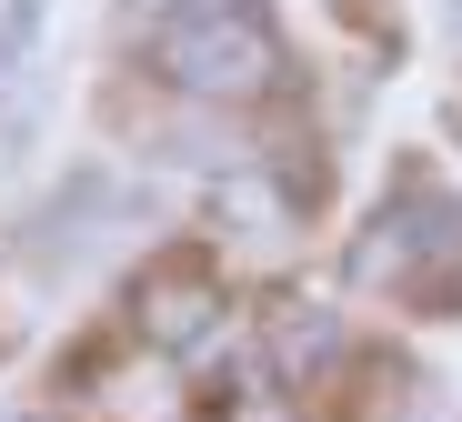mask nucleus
Returning a JSON list of instances; mask_svg holds the SVG:
<instances>
[{
  "instance_id": "1",
  "label": "nucleus",
  "mask_w": 462,
  "mask_h": 422,
  "mask_svg": "<svg viewBox=\"0 0 462 422\" xmlns=\"http://www.w3.org/2000/svg\"><path fill=\"white\" fill-rule=\"evenodd\" d=\"M151 70L171 80L181 101L211 111H252L282 91V31L262 0H171L151 21Z\"/></svg>"
},
{
  "instance_id": "2",
  "label": "nucleus",
  "mask_w": 462,
  "mask_h": 422,
  "mask_svg": "<svg viewBox=\"0 0 462 422\" xmlns=\"http://www.w3.org/2000/svg\"><path fill=\"white\" fill-rule=\"evenodd\" d=\"M362 282L412 292V302H452L462 292V202H442L432 182L393 192V211H382L372 241H362Z\"/></svg>"
},
{
  "instance_id": "3",
  "label": "nucleus",
  "mask_w": 462,
  "mask_h": 422,
  "mask_svg": "<svg viewBox=\"0 0 462 422\" xmlns=\"http://www.w3.org/2000/svg\"><path fill=\"white\" fill-rule=\"evenodd\" d=\"M221 322V282L201 262H171V272H151L141 282V332L162 352H201V332Z\"/></svg>"
},
{
  "instance_id": "4",
  "label": "nucleus",
  "mask_w": 462,
  "mask_h": 422,
  "mask_svg": "<svg viewBox=\"0 0 462 422\" xmlns=\"http://www.w3.org/2000/svg\"><path fill=\"white\" fill-rule=\"evenodd\" d=\"M31 41H41V0H11V31H0V101L31 111Z\"/></svg>"
},
{
  "instance_id": "5",
  "label": "nucleus",
  "mask_w": 462,
  "mask_h": 422,
  "mask_svg": "<svg viewBox=\"0 0 462 422\" xmlns=\"http://www.w3.org/2000/svg\"><path fill=\"white\" fill-rule=\"evenodd\" d=\"M272 352H282V372H312V362H332V312H291Z\"/></svg>"
},
{
  "instance_id": "6",
  "label": "nucleus",
  "mask_w": 462,
  "mask_h": 422,
  "mask_svg": "<svg viewBox=\"0 0 462 422\" xmlns=\"http://www.w3.org/2000/svg\"><path fill=\"white\" fill-rule=\"evenodd\" d=\"M242 422H291V412H282V402H262V412H242Z\"/></svg>"
},
{
  "instance_id": "7",
  "label": "nucleus",
  "mask_w": 462,
  "mask_h": 422,
  "mask_svg": "<svg viewBox=\"0 0 462 422\" xmlns=\"http://www.w3.org/2000/svg\"><path fill=\"white\" fill-rule=\"evenodd\" d=\"M452 21H462V0H452Z\"/></svg>"
}]
</instances>
